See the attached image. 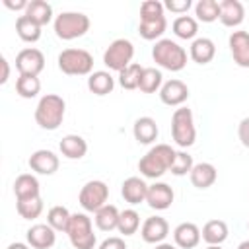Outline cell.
<instances>
[{
  "label": "cell",
  "instance_id": "obj_50",
  "mask_svg": "<svg viewBox=\"0 0 249 249\" xmlns=\"http://www.w3.org/2000/svg\"><path fill=\"white\" fill-rule=\"evenodd\" d=\"M247 230H249V222H247Z\"/></svg>",
  "mask_w": 249,
  "mask_h": 249
},
{
  "label": "cell",
  "instance_id": "obj_17",
  "mask_svg": "<svg viewBox=\"0 0 249 249\" xmlns=\"http://www.w3.org/2000/svg\"><path fill=\"white\" fill-rule=\"evenodd\" d=\"M200 239H202L200 230L193 222H183L173 230V241L181 249H195L200 243Z\"/></svg>",
  "mask_w": 249,
  "mask_h": 249
},
{
  "label": "cell",
  "instance_id": "obj_32",
  "mask_svg": "<svg viewBox=\"0 0 249 249\" xmlns=\"http://www.w3.org/2000/svg\"><path fill=\"white\" fill-rule=\"evenodd\" d=\"M41 91V82L39 76H27V74H19L16 80V93L23 99H33L37 97V93Z\"/></svg>",
  "mask_w": 249,
  "mask_h": 249
},
{
  "label": "cell",
  "instance_id": "obj_25",
  "mask_svg": "<svg viewBox=\"0 0 249 249\" xmlns=\"http://www.w3.org/2000/svg\"><path fill=\"white\" fill-rule=\"evenodd\" d=\"M113 88H115V78L107 70L91 72L88 78V89L95 95H107L113 91Z\"/></svg>",
  "mask_w": 249,
  "mask_h": 249
},
{
  "label": "cell",
  "instance_id": "obj_4",
  "mask_svg": "<svg viewBox=\"0 0 249 249\" xmlns=\"http://www.w3.org/2000/svg\"><path fill=\"white\" fill-rule=\"evenodd\" d=\"M54 35L62 41H72L89 31V18L82 12H62L54 18Z\"/></svg>",
  "mask_w": 249,
  "mask_h": 249
},
{
  "label": "cell",
  "instance_id": "obj_19",
  "mask_svg": "<svg viewBox=\"0 0 249 249\" xmlns=\"http://www.w3.org/2000/svg\"><path fill=\"white\" fill-rule=\"evenodd\" d=\"M222 25L226 27H237L245 19V8L239 0H222L220 2V18Z\"/></svg>",
  "mask_w": 249,
  "mask_h": 249
},
{
  "label": "cell",
  "instance_id": "obj_21",
  "mask_svg": "<svg viewBox=\"0 0 249 249\" xmlns=\"http://www.w3.org/2000/svg\"><path fill=\"white\" fill-rule=\"evenodd\" d=\"M189 177H191V183H193L196 189H208V187H212V185L216 183L218 171H216V167H214L212 163L200 161V163H195V165H193Z\"/></svg>",
  "mask_w": 249,
  "mask_h": 249
},
{
  "label": "cell",
  "instance_id": "obj_39",
  "mask_svg": "<svg viewBox=\"0 0 249 249\" xmlns=\"http://www.w3.org/2000/svg\"><path fill=\"white\" fill-rule=\"evenodd\" d=\"M193 165H195V163H193V156H189L187 152H177V156H175V160H173V163H171L169 171H171L173 175L181 177V175L191 173Z\"/></svg>",
  "mask_w": 249,
  "mask_h": 249
},
{
  "label": "cell",
  "instance_id": "obj_7",
  "mask_svg": "<svg viewBox=\"0 0 249 249\" xmlns=\"http://www.w3.org/2000/svg\"><path fill=\"white\" fill-rule=\"evenodd\" d=\"M171 136L177 146L189 148L196 140V128L193 121V111L189 107H179L171 115Z\"/></svg>",
  "mask_w": 249,
  "mask_h": 249
},
{
  "label": "cell",
  "instance_id": "obj_1",
  "mask_svg": "<svg viewBox=\"0 0 249 249\" xmlns=\"http://www.w3.org/2000/svg\"><path fill=\"white\" fill-rule=\"evenodd\" d=\"M177 152L169 144H156L150 148L138 161V171L148 179H158L165 171H169Z\"/></svg>",
  "mask_w": 249,
  "mask_h": 249
},
{
  "label": "cell",
  "instance_id": "obj_20",
  "mask_svg": "<svg viewBox=\"0 0 249 249\" xmlns=\"http://www.w3.org/2000/svg\"><path fill=\"white\" fill-rule=\"evenodd\" d=\"M41 185L37 181L35 175L31 173H21L16 177L14 181V195H16V200H25V198H35V196H41Z\"/></svg>",
  "mask_w": 249,
  "mask_h": 249
},
{
  "label": "cell",
  "instance_id": "obj_24",
  "mask_svg": "<svg viewBox=\"0 0 249 249\" xmlns=\"http://www.w3.org/2000/svg\"><path fill=\"white\" fill-rule=\"evenodd\" d=\"M158 132H160V128H158V124H156V121L152 117H140V119L134 121L132 134H134L138 144H152V142H156Z\"/></svg>",
  "mask_w": 249,
  "mask_h": 249
},
{
  "label": "cell",
  "instance_id": "obj_22",
  "mask_svg": "<svg viewBox=\"0 0 249 249\" xmlns=\"http://www.w3.org/2000/svg\"><path fill=\"white\" fill-rule=\"evenodd\" d=\"M189 54H191L193 62H196V64H208L216 56V45L208 37H196L191 43Z\"/></svg>",
  "mask_w": 249,
  "mask_h": 249
},
{
  "label": "cell",
  "instance_id": "obj_26",
  "mask_svg": "<svg viewBox=\"0 0 249 249\" xmlns=\"http://www.w3.org/2000/svg\"><path fill=\"white\" fill-rule=\"evenodd\" d=\"M167 29V19L165 16H160V18H152V19H140V25H138V33L142 39L146 41H154L165 33Z\"/></svg>",
  "mask_w": 249,
  "mask_h": 249
},
{
  "label": "cell",
  "instance_id": "obj_28",
  "mask_svg": "<svg viewBox=\"0 0 249 249\" xmlns=\"http://www.w3.org/2000/svg\"><path fill=\"white\" fill-rule=\"evenodd\" d=\"M119 216H121V212H119V208L115 204H105L103 208H99L95 212L93 220H95V226L101 231H113L119 226Z\"/></svg>",
  "mask_w": 249,
  "mask_h": 249
},
{
  "label": "cell",
  "instance_id": "obj_35",
  "mask_svg": "<svg viewBox=\"0 0 249 249\" xmlns=\"http://www.w3.org/2000/svg\"><path fill=\"white\" fill-rule=\"evenodd\" d=\"M16 210L23 220H35L43 212V198H25V200H16Z\"/></svg>",
  "mask_w": 249,
  "mask_h": 249
},
{
  "label": "cell",
  "instance_id": "obj_43",
  "mask_svg": "<svg viewBox=\"0 0 249 249\" xmlns=\"http://www.w3.org/2000/svg\"><path fill=\"white\" fill-rule=\"evenodd\" d=\"M237 134H239V140L245 148H249V117H245L239 126H237Z\"/></svg>",
  "mask_w": 249,
  "mask_h": 249
},
{
  "label": "cell",
  "instance_id": "obj_45",
  "mask_svg": "<svg viewBox=\"0 0 249 249\" xmlns=\"http://www.w3.org/2000/svg\"><path fill=\"white\" fill-rule=\"evenodd\" d=\"M0 68H2V72H0V84H6L8 78H10V62H8L6 56H0Z\"/></svg>",
  "mask_w": 249,
  "mask_h": 249
},
{
  "label": "cell",
  "instance_id": "obj_49",
  "mask_svg": "<svg viewBox=\"0 0 249 249\" xmlns=\"http://www.w3.org/2000/svg\"><path fill=\"white\" fill-rule=\"evenodd\" d=\"M206 249H222V247H220V245H208Z\"/></svg>",
  "mask_w": 249,
  "mask_h": 249
},
{
  "label": "cell",
  "instance_id": "obj_41",
  "mask_svg": "<svg viewBox=\"0 0 249 249\" xmlns=\"http://www.w3.org/2000/svg\"><path fill=\"white\" fill-rule=\"evenodd\" d=\"M191 6H193L191 0H165L163 2V8L173 12V14H185Z\"/></svg>",
  "mask_w": 249,
  "mask_h": 249
},
{
  "label": "cell",
  "instance_id": "obj_37",
  "mask_svg": "<svg viewBox=\"0 0 249 249\" xmlns=\"http://www.w3.org/2000/svg\"><path fill=\"white\" fill-rule=\"evenodd\" d=\"M144 72V66H140L138 62H132L130 66H126L124 70L119 72V84L124 89H138L140 84V76Z\"/></svg>",
  "mask_w": 249,
  "mask_h": 249
},
{
  "label": "cell",
  "instance_id": "obj_42",
  "mask_svg": "<svg viewBox=\"0 0 249 249\" xmlns=\"http://www.w3.org/2000/svg\"><path fill=\"white\" fill-rule=\"evenodd\" d=\"M99 249H126V243H124V239H123V237L113 235V237L103 239V241H101V245H99Z\"/></svg>",
  "mask_w": 249,
  "mask_h": 249
},
{
  "label": "cell",
  "instance_id": "obj_6",
  "mask_svg": "<svg viewBox=\"0 0 249 249\" xmlns=\"http://www.w3.org/2000/svg\"><path fill=\"white\" fill-rule=\"evenodd\" d=\"M58 68L68 76H89L93 70V56L86 49H64L58 54Z\"/></svg>",
  "mask_w": 249,
  "mask_h": 249
},
{
  "label": "cell",
  "instance_id": "obj_23",
  "mask_svg": "<svg viewBox=\"0 0 249 249\" xmlns=\"http://www.w3.org/2000/svg\"><path fill=\"white\" fill-rule=\"evenodd\" d=\"M58 150L68 160H82L88 152V142L78 134H66V136H62Z\"/></svg>",
  "mask_w": 249,
  "mask_h": 249
},
{
  "label": "cell",
  "instance_id": "obj_10",
  "mask_svg": "<svg viewBox=\"0 0 249 249\" xmlns=\"http://www.w3.org/2000/svg\"><path fill=\"white\" fill-rule=\"evenodd\" d=\"M16 68H18L19 74L39 76L43 72V68H45V54L35 47L21 49L16 54Z\"/></svg>",
  "mask_w": 249,
  "mask_h": 249
},
{
  "label": "cell",
  "instance_id": "obj_48",
  "mask_svg": "<svg viewBox=\"0 0 249 249\" xmlns=\"http://www.w3.org/2000/svg\"><path fill=\"white\" fill-rule=\"evenodd\" d=\"M237 249H249V239H245V241H241V243L237 245Z\"/></svg>",
  "mask_w": 249,
  "mask_h": 249
},
{
  "label": "cell",
  "instance_id": "obj_29",
  "mask_svg": "<svg viewBox=\"0 0 249 249\" xmlns=\"http://www.w3.org/2000/svg\"><path fill=\"white\" fill-rule=\"evenodd\" d=\"M200 235L208 245H220L228 239V226L222 220H210L204 224Z\"/></svg>",
  "mask_w": 249,
  "mask_h": 249
},
{
  "label": "cell",
  "instance_id": "obj_18",
  "mask_svg": "<svg viewBox=\"0 0 249 249\" xmlns=\"http://www.w3.org/2000/svg\"><path fill=\"white\" fill-rule=\"evenodd\" d=\"M121 195L128 204H140L146 202V195H148V185L144 179L140 177H128L123 181L121 185Z\"/></svg>",
  "mask_w": 249,
  "mask_h": 249
},
{
  "label": "cell",
  "instance_id": "obj_38",
  "mask_svg": "<svg viewBox=\"0 0 249 249\" xmlns=\"http://www.w3.org/2000/svg\"><path fill=\"white\" fill-rule=\"evenodd\" d=\"M138 228H140V214L136 210H132V208L123 210L121 216H119V226H117L119 233L132 235V233L138 231Z\"/></svg>",
  "mask_w": 249,
  "mask_h": 249
},
{
  "label": "cell",
  "instance_id": "obj_16",
  "mask_svg": "<svg viewBox=\"0 0 249 249\" xmlns=\"http://www.w3.org/2000/svg\"><path fill=\"white\" fill-rule=\"evenodd\" d=\"M29 167L31 171L39 175H53L58 169V156L51 150H37L29 156Z\"/></svg>",
  "mask_w": 249,
  "mask_h": 249
},
{
  "label": "cell",
  "instance_id": "obj_44",
  "mask_svg": "<svg viewBox=\"0 0 249 249\" xmlns=\"http://www.w3.org/2000/svg\"><path fill=\"white\" fill-rule=\"evenodd\" d=\"M2 4L6 6V8H10V10H14V12H19V10H27V6H29V2L27 0H2Z\"/></svg>",
  "mask_w": 249,
  "mask_h": 249
},
{
  "label": "cell",
  "instance_id": "obj_31",
  "mask_svg": "<svg viewBox=\"0 0 249 249\" xmlns=\"http://www.w3.org/2000/svg\"><path fill=\"white\" fill-rule=\"evenodd\" d=\"M171 29H173V33L179 39H185V41L187 39H193L195 41V37L198 33V21L193 16H179V18H175Z\"/></svg>",
  "mask_w": 249,
  "mask_h": 249
},
{
  "label": "cell",
  "instance_id": "obj_40",
  "mask_svg": "<svg viewBox=\"0 0 249 249\" xmlns=\"http://www.w3.org/2000/svg\"><path fill=\"white\" fill-rule=\"evenodd\" d=\"M163 4L158 0H146L140 4V19H152L163 16Z\"/></svg>",
  "mask_w": 249,
  "mask_h": 249
},
{
  "label": "cell",
  "instance_id": "obj_11",
  "mask_svg": "<svg viewBox=\"0 0 249 249\" xmlns=\"http://www.w3.org/2000/svg\"><path fill=\"white\" fill-rule=\"evenodd\" d=\"M167 233H169V224L161 216H150V218H146L144 224H142V228H140L142 239L146 243H154V245L163 243V239L167 237Z\"/></svg>",
  "mask_w": 249,
  "mask_h": 249
},
{
  "label": "cell",
  "instance_id": "obj_15",
  "mask_svg": "<svg viewBox=\"0 0 249 249\" xmlns=\"http://www.w3.org/2000/svg\"><path fill=\"white\" fill-rule=\"evenodd\" d=\"M25 237L33 249H51L56 241V231L49 224H35L27 230Z\"/></svg>",
  "mask_w": 249,
  "mask_h": 249
},
{
  "label": "cell",
  "instance_id": "obj_33",
  "mask_svg": "<svg viewBox=\"0 0 249 249\" xmlns=\"http://www.w3.org/2000/svg\"><path fill=\"white\" fill-rule=\"evenodd\" d=\"M195 16L202 23H212L220 18V2L216 0H198L195 4Z\"/></svg>",
  "mask_w": 249,
  "mask_h": 249
},
{
  "label": "cell",
  "instance_id": "obj_2",
  "mask_svg": "<svg viewBox=\"0 0 249 249\" xmlns=\"http://www.w3.org/2000/svg\"><path fill=\"white\" fill-rule=\"evenodd\" d=\"M66 103L56 93H47L39 99L35 107V121L45 130H56L64 121Z\"/></svg>",
  "mask_w": 249,
  "mask_h": 249
},
{
  "label": "cell",
  "instance_id": "obj_46",
  "mask_svg": "<svg viewBox=\"0 0 249 249\" xmlns=\"http://www.w3.org/2000/svg\"><path fill=\"white\" fill-rule=\"evenodd\" d=\"M6 249H31V245H29V243H19V241H16V243H10Z\"/></svg>",
  "mask_w": 249,
  "mask_h": 249
},
{
  "label": "cell",
  "instance_id": "obj_36",
  "mask_svg": "<svg viewBox=\"0 0 249 249\" xmlns=\"http://www.w3.org/2000/svg\"><path fill=\"white\" fill-rule=\"evenodd\" d=\"M70 218H72V214L68 212V208L56 204V206H53V208L49 210V214H47V224H49L54 231H66V228H68V224H70Z\"/></svg>",
  "mask_w": 249,
  "mask_h": 249
},
{
  "label": "cell",
  "instance_id": "obj_27",
  "mask_svg": "<svg viewBox=\"0 0 249 249\" xmlns=\"http://www.w3.org/2000/svg\"><path fill=\"white\" fill-rule=\"evenodd\" d=\"M23 16H27L31 21H35L37 25H47L53 19V6L45 0H31L27 10L23 12Z\"/></svg>",
  "mask_w": 249,
  "mask_h": 249
},
{
  "label": "cell",
  "instance_id": "obj_5",
  "mask_svg": "<svg viewBox=\"0 0 249 249\" xmlns=\"http://www.w3.org/2000/svg\"><path fill=\"white\" fill-rule=\"evenodd\" d=\"M66 233H68V239L74 249H93L97 243V237L91 228V218L84 212L72 214Z\"/></svg>",
  "mask_w": 249,
  "mask_h": 249
},
{
  "label": "cell",
  "instance_id": "obj_14",
  "mask_svg": "<svg viewBox=\"0 0 249 249\" xmlns=\"http://www.w3.org/2000/svg\"><path fill=\"white\" fill-rule=\"evenodd\" d=\"M231 58L237 66L249 68V33L247 31H233L228 39Z\"/></svg>",
  "mask_w": 249,
  "mask_h": 249
},
{
  "label": "cell",
  "instance_id": "obj_30",
  "mask_svg": "<svg viewBox=\"0 0 249 249\" xmlns=\"http://www.w3.org/2000/svg\"><path fill=\"white\" fill-rule=\"evenodd\" d=\"M16 33L21 41L25 43H35L41 39V25H37L35 21H31L27 16H19L16 19Z\"/></svg>",
  "mask_w": 249,
  "mask_h": 249
},
{
  "label": "cell",
  "instance_id": "obj_3",
  "mask_svg": "<svg viewBox=\"0 0 249 249\" xmlns=\"http://www.w3.org/2000/svg\"><path fill=\"white\" fill-rule=\"evenodd\" d=\"M152 58L158 66L169 70V72H179L187 64V51L171 39H160L156 41L152 49Z\"/></svg>",
  "mask_w": 249,
  "mask_h": 249
},
{
  "label": "cell",
  "instance_id": "obj_34",
  "mask_svg": "<svg viewBox=\"0 0 249 249\" xmlns=\"http://www.w3.org/2000/svg\"><path fill=\"white\" fill-rule=\"evenodd\" d=\"M163 86V76L158 68H144L142 76H140V84L138 89L142 93H156L158 89H161Z\"/></svg>",
  "mask_w": 249,
  "mask_h": 249
},
{
  "label": "cell",
  "instance_id": "obj_9",
  "mask_svg": "<svg viewBox=\"0 0 249 249\" xmlns=\"http://www.w3.org/2000/svg\"><path fill=\"white\" fill-rule=\"evenodd\" d=\"M107 198H109V187L103 181H99V179L88 181L80 189V195H78L80 206L86 212H93V214L107 204Z\"/></svg>",
  "mask_w": 249,
  "mask_h": 249
},
{
  "label": "cell",
  "instance_id": "obj_8",
  "mask_svg": "<svg viewBox=\"0 0 249 249\" xmlns=\"http://www.w3.org/2000/svg\"><path fill=\"white\" fill-rule=\"evenodd\" d=\"M132 56H134V45L128 39H115L103 53V64L109 70L121 72L132 64Z\"/></svg>",
  "mask_w": 249,
  "mask_h": 249
},
{
  "label": "cell",
  "instance_id": "obj_47",
  "mask_svg": "<svg viewBox=\"0 0 249 249\" xmlns=\"http://www.w3.org/2000/svg\"><path fill=\"white\" fill-rule=\"evenodd\" d=\"M154 249H175V245H171V243H165V241H163V243H158Z\"/></svg>",
  "mask_w": 249,
  "mask_h": 249
},
{
  "label": "cell",
  "instance_id": "obj_13",
  "mask_svg": "<svg viewBox=\"0 0 249 249\" xmlns=\"http://www.w3.org/2000/svg\"><path fill=\"white\" fill-rule=\"evenodd\" d=\"M175 195L173 189L167 183H154L148 185V195H146V202L150 208L154 210H167L173 202Z\"/></svg>",
  "mask_w": 249,
  "mask_h": 249
},
{
  "label": "cell",
  "instance_id": "obj_12",
  "mask_svg": "<svg viewBox=\"0 0 249 249\" xmlns=\"http://www.w3.org/2000/svg\"><path fill=\"white\" fill-rule=\"evenodd\" d=\"M160 99L169 107H179L189 99V88L181 80H167L160 89Z\"/></svg>",
  "mask_w": 249,
  "mask_h": 249
}]
</instances>
